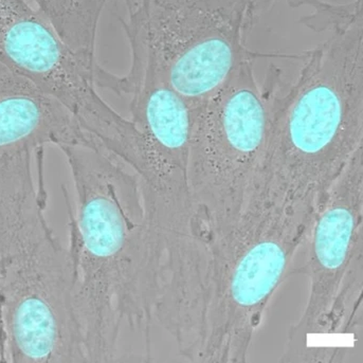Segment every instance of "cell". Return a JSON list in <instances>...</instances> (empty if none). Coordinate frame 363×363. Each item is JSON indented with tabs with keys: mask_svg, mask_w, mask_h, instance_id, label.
Returning a JSON list of instances; mask_svg holds the SVG:
<instances>
[{
	"mask_svg": "<svg viewBox=\"0 0 363 363\" xmlns=\"http://www.w3.org/2000/svg\"><path fill=\"white\" fill-rule=\"evenodd\" d=\"M253 57L193 108L188 178L199 219L214 242L244 213L267 147L283 72L270 65L259 83Z\"/></svg>",
	"mask_w": 363,
	"mask_h": 363,
	"instance_id": "cell-5",
	"label": "cell"
},
{
	"mask_svg": "<svg viewBox=\"0 0 363 363\" xmlns=\"http://www.w3.org/2000/svg\"><path fill=\"white\" fill-rule=\"evenodd\" d=\"M257 21L249 0H145L121 25L128 45L194 108L255 57L247 38Z\"/></svg>",
	"mask_w": 363,
	"mask_h": 363,
	"instance_id": "cell-6",
	"label": "cell"
},
{
	"mask_svg": "<svg viewBox=\"0 0 363 363\" xmlns=\"http://www.w3.org/2000/svg\"><path fill=\"white\" fill-rule=\"evenodd\" d=\"M55 28L60 38L96 72L99 23L107 0H28Z\"/></svg>",
	"mask_w": 363,
	"mask_h": 363,
	"instance_id": "cell-11",
	"label": "cell"
},
{
	"mask_svg": "<svg viewBox=\"0 0 363 363\" xmlns=\"http://www.w3.org/2000/svg\"><path fill=\"white\" fill-rule=\"evenodd\" d=\"M2 363H88L68 245L51 234L0 257Z\"/></svg>",
	"mask_w": 363,
	"mask_h": 363,
	"instance_id": "cell-8",
	"label": "cell"
},
{
	"mask_svg": "<svg viewBox=\"0 0 363 363\" xmlns=\"http://www.w3.org/2000/svg\"><path fill=\"white\" fill-rule=\"evenodd\" d=\"M328 33L301 55L296 79L283 81L274 96L248 206L319 203L363 146V15Z\"/></svg>",
	"mask_w": 363,
	"mask_h": 363,
	"instance_id": "cell-2",
	"label": "cell"
},
{
	"mask_svg": "<svg viewBox=\"0 0 363 363\" xmlns=\"http://www.w3.org/2000/svg\"><path fill=\"white\" fill-rule=\"evenodd\" d=\"M143 1L145 0H122L126 9V14H130V13L136 11L143 4Z\"/></svg>",
	"mask_w": 363,
	"mask_h": 363,
	"instance_id": "cell-13",
	"label": "cell"
},
{
	"mask_svg": "<svg viewBox=\"0 0 363 363\" xmlns=\"http://www.w3.org/2000/svg\"><path fill=\"white\" fill-rule=\"evenodd\" d=\"M98 140L57 99L0 63V257L55 233L46 218V148Z\"/></svg>",
	"mask_w": 363,
	"mask_h": 363,
	"instance_id": "cell-7",
	"label": "cell"
},
{
	"mask_svg": "<svg viewBox=\"0 0 363 363\" xmlns=\"http://www.w3.org/2000/svg\"><path fill=\"white\" fill-rule=\"evenodd\" d=\"M0 363H2L1 355H0Z\"/></svg>",
	"mask_w": 363,
	"mask_h": 363,
	"instance_id": "cell-14",
	"label": "cell"
},
{
	"mask_svg": "<svg viewBox=\"0 0 363 363\" xmlns=\"http://www.w3.org/2000/svg\"><path fill=\"white\" fill-rule=\"evenodd\" d=\"M317 201L250 205L211 245L201 362L244 363L270 302L292 274Z\"/></svg>",
	"mask_w": 363,
	"mask_h": 363,
	"instance_id": "cell-3",
	"label": "cell"
},
{
	"mask_svg": "<svg viewBox=\"0 0 363 363\" xmlns=\"http://www.w3.org/2000/svg\"><path fill=\"white\" fill-rule=\"evenodd\" d=\"M130 49L128 73L116 74L101 66L96 87L130 96V121L145 145L146 169L139 176L143 186L152 191L188 190L193 107L165 83L143 49L134 45Z\"/></svg>",
	"mask_w": 363,
	"mask_h": 363,
	"instance_id": "cell-10",
	"label": "cell"
},
{
	"mask_svg": "<svg viewBox=\"0 0 363 363\" xmlns=\"http://www.w3.org/2000/svg\"><path fill=\"white\" fill-rule=\"evenodd\" d=\"M300 253L292 274L306 276L308 296L280 362H349L362 328L363 146L318 205Z\"/></svg>",
	"mask_w": 363,
	"mask_h": 363,
	"instance_id": "cell-4",
	"label": "cell"
},
{
	"mask_svg": "<svg viewBox=\"0 0 363 363\" xmlns=\"http://www.w3.org/2000/svg\"><path fill=\"white\" fill-rule=\"evenodd\" d=\"M249 1L252 6L255 19L259 21L265 13L272 10L278 2L282 1V0H249ZM284 1L294 9L309 6L311 9V13H317L323 10L330 2L326 0H284Z\"/></svg>",
	"mask_w": 363,
	"mask_h": 363,
	"instance_id": "cell-12",
	"label": "cell"
},
{
	"mask_svg": "<svg viewBox=\"0 0 363 363\" xmlns=\"http://www.w3.org/2000/svg\"><path fill=\"white\" fill-rule=\"evenodd\" d=\"M60 150L74 188L67 245L88 362H116L124 326L143 335L150 357L154 280L140 177L102 141Z\"/></svg>",
	"mask_w": 363,
	"mask_h": 363,
	"instance_id": "cell-1",
	"label": "cell"
},
{
	"mask_svg": "<svg viewBox=\"0 0 363 363\" xmlns=\"http://www.w3.org/2000/svg\"><path fill=\"white\" fill-rule=\"evenodd\" d=\"M0 63L57 99L128 164L139 160L143 140L136 126L103 100L96 72L28 0H0Z\"/></svg>",
	"mask_w": 363,
	"mask_h": 363,
	"instance_id": "cell-9",
	"label": "cell"
}]
</instances>
